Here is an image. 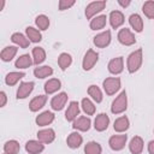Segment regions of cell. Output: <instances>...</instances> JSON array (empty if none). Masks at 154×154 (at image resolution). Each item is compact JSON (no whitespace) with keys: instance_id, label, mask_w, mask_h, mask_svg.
<instances>
[{"instance_id":"1","label":"cell","mask_w":154,"mask_h":154,"mask_svg":"<svg viewBox=\"0 0 154 154\" xmlns=\"http://www.w3.org/2000/svg\"><path fill=\"white\" fill-rule=\"evenodd\" d=\"M142 61H143V52H142V48H138V49L134 51L132 53H130L128 57V60H126L128 71L130 73L138 71L142 65Z\"/></svg>"},{"instance_id":"2","label":"cell","mask_w":154,"mask_h":154,"mask_svg":"<svg viewBox=\"0 0 154 154\" xmlns=\"http://www.w3.org/2000/svg\"><path fill=\"white\" fill-rule=\"evenodd\" d=\"M128 108V96H126V91L123 90L112 102L111 105V112L113 114H122L123 112H125Z\"/></svg>"},{"instance_id":"3","label":"cell","mask_w":154,"mask_h":154,"mask_svg":"<svg viewBox=\"0 0 154 154\" xmlns=\"http://www.w3.org/2000/svg\"><path fill=\"white\" fill-rule=\"evenodd\" d=\"M103 90L107 95H114L122 87V81L119 77H108L102 82Z\"/></svg>"},{"instance_id":"4","label":"cell","mask_w":154,"mask_h":154,"mask_svg":"<svg viewBox=\"0 0 154 154\" xmlns=\"http://www.w3.org/2000/svg\"><path fill=\"white\" fill-rule=\"evenodd\" d=\"M105 7H106V0H99V1H93L88 4L85 7L87 19H93V17L96 16L99 12H101Z\"/></svg>"},{"instance_id":"5","label":"cell","mask_w":154,"mask_h":154,"mask_svg":"<svg viewBox=\"0 0 154 154\" xmlns=\"http://www.w3.org/2000/svg\"><path fill=\"white\" fill-rule=\"evenodd\" d=\"M99 60V54L94 51V49H88L83 57V61H82V67L84 71H89L91 70L95 64Z\"/></svg>"},{"instance_id":"6","label":"cell","mask_w":154,"mask_h":154,"mask_svg":"<svg viewBox=\"0 0 154 154\" xmlns=\"http://www.w3.org/2000/svg\"><path fill=\"white\" fill-rule=\"evenodd\" d=\"M117 38L119 41V43L124 45V46H132L136 43V38H135V35L134 32L128 29V28H123L118 31V35H117Z\"/></svg>"},{"instance_id":"7","label":"cell","mask_w":154,"mask_h":154,"mask_svg":"<svg viewBox=\"0 0 154 154\" xmlns=\"http://www.w3.org/2000/svg\"><path fill=\"white\" fill-rule=\"evenodd\" d=\"M126 141H128V136L126 135H113L109 137L108 140V144L111 147L112 150H122L125 144H126Z\"/></svg>"},{"instance_id":"8","label":"cell","mask_w":154,"mask_h":154,"mask_svg":"<svg viewBox=\"0 0 154 154\" xmlns=\"http://www.w3.org/2000/svg\"><path fill=\"white\" fill-rule=\"evenodd\" d=\"M67 97L69 96H67V94L65 91L58 93L55 96H53L52 100H51V107H52V109L53 111H61L65 107L66 102H67Z\"/></svg>"},{"instance_id":"9","label":"cell","mask_w":154,"mask_h":154,"mask_svg":"<svg viewBox=\"0 0 154 154\" xmlns=\"http://www.w3.org/2000/svg\"><path fill=\"white\" fill-rule=\"evenodd\" d=\"M111 40H112L111 31L106 30V31H102V32L97 34L96 36H94L93 42L97 48H105L111 43Z\"/></svg>"},{"instance_id":"10","label":"cell","mask_w":154,"mask_h":154,"mask_svg":"<svg viewBox=\"0 0 154 154\" xmlns=\"http://www.w3.org/2000/svg\"><path fill=\"white\" fill-rule=\"evenodd\" d=\"M107 69L112 75L122 73L123 70H124V59H123V57H117V58L111 59L108 65H107Z\"/></svg>"},{"instance_id":"11","label":"cell","mask_w":154,"mask_h":154,"mask_svg":"<svg viewBox=\"0 0 154 154\" xmlns=\"http://www.w3.org/2000/svg\"><path fill=\"white\" fill-rule=\"evenodd\" d=\"M90 126H91V120L89 117H85V116H81L72 122V128L77 131H83V132L88 131Z\"/></svg>"},{"instance_id":"12","label":"cell","mask_w":154,"mask_h":154,"mask_svg":"<svg viewBox=\"0 0 154 154\" xmlns=\"http://www.w3.org/2000/svg\"><path fill=\"white\" fill-rule=\"evenodd\" d=\"M37 140L40 142H42L43 144H49L55 140V131L51 128L42 129V130L37 131Z\"/></svg>"},{"instance_id":"13","label":"cell","mask_w":154,"mask_h":154,"mask_svg":"<svg viewBox=\"0 0 154 154\" xmlns=\"http://www.w3.org/2000/svg\"><path fill=\"white\" fill-rule=\"evenodd\" d=\"M79 103L77 101H71L66 108V112H65V119L67 122H73L75 119L78 118L79 116Z\"/></svg>"},{"instance_id":"14","label":"cell","mask_w":154,"mask_h":154,"mask_svg":"<svg viewBox=\"0 0 154 154\" xmlns=\"http://www.w3.org/2000/svg\"><path fill=\"white\" fill-rule=\"evenodd\" d=\"M34 82H22L17 89V99H26L34 90Z\"/></svg>"},{"instance_id":"15","label":"cell","mask_w":154,"mask_h":154,"mask_svg":"<svg viewBox=\"0 0 154 154\" xmlns=\"http://www.w3.org/2000/svg\"><path fill=\"white\" fill-rule=\"evenodd\" d=\"M109 125V117L106 114V113H100L95 117V120H94V128L96 131H105L107 130Z\"/></svg>"},{"instance_id":"16","label":"cell","mask_w":154,"mask_h":154,"mask_svg":"<svg viewBox=\"0 0 154 154\" xmlns=\"http://www.w3.org/2000/svg\"><path fill=\"white\" fill-rule=\"evenodd\" d=\"M108 20H109V24H111V26H112L113 29H118L119 26H122V25L124 24L125 18H124V14H123L120 11L116 10V11H112V12L109 13Z\"/></svg>"},{"instance_id":"17","label":"cell","mask_w":154,"mask_h":154,"mask_svg":"<svg viewBox=\"0 0 154 154\" xmlns=\"http://www.w3.org/2000/svg\"><path fill=\"white\" fill-rule=\"evenodd\" d=\"M25 150L29 154H40L45 150V144L38 140H30L25 143Z\"/></svg>"},{"instance_id":"18","label":"cell","mask_w":154,"mask_h":154,"mask_svg":"<svg viewBox=\"0 0 154 154\" xmlns=\"http://www.w3.org/2000/svg\"><path fill=\"white\" fill-rule=\"evenodd\" d=\"M53 120H54V113H52L51 111H45L40 113L35 119L38 126H48L53 123Z\"/></svg>"},{"instance_id":"19","label":"cell","mask_w":154,"mask_h":154,"mask_svg":"<svg viewBox=\"0 0 154 154\" xmlns=\"http://www.w3.org/2000/svg\"><path fill=\"white\" fill-rule=\"evenodd\" d=\"M66 143H67V147L71 148V149H77L78 147H81V144L83 143V137L82 135L78 132V131H75V132H71L67 138H66Z\"/></svg>"},{"instance_id":"20","label":"cell","mask_w":154,"mask_h":154,"mask_svg":"<svg viewBox=\"0 0 154 154\" xmlns=\"http://www.w3.org/2000/svg\"><path fill=\"white\" fill-rule=\"evenodd\" d=\"M129 128H130V122H129V118L126 116H122L114 120L113 129L116 132H119V134L125 132Z\"/></svg>"},{"instance_id":"21","label":"cell","mask_w":154,"mask_h":154,"mask_svg":"<svg viewBox=\"0 0 154 154\" xmlns=\"http://www.w3.org/2000/svg\"><path fill=\"white\" fill-rule=\"evenodd\" d=\"M46 102H47L46 95H37L34 99H31V101L29 102V109L31 112H37L46 105Z\"/></svg>"},{"instance_id":"22","label":"cell","mask_w":154,"mask_h":154,"mask_svg":"<svg viewBox=\"0 0 154 154\" xmlns=\"http://www.w3.org/2000/svg\"><path fill=\"white\" fill-rule=\"evenodd\" d=\"M143 140L140 136H134L129 143V150L131 154H141L143 150Z\"/></svg>"},{"instance_id":"23","label":"cell","mask_w":154,"mask_h":154,"mask_svg":"<svg viewBox=\"0 0 154 154\" xmlns=\"http://www.w3.org/2000/svg\"><path fill=\"white\" fill-rule=\"evenodd\" d=\"M17 52H18V47H17V46H7V47H5V48L1 51V53H0V59H1L2 61H5V63H8V61H11V60L16 57Z\"/></svg>"},{"instance_id":"24","label":"cell","mask_w":154,"mask_h":154,"mask_svg":"<svg viewBox=\"0 0 154 154\" xmlns=\"http://www.w3.org/2000/svg\"><path fill=\"white\" fill-rule=\"evenodd\" d=\"M60 88H61V82H60L58 78H51V79H48V81L45 83V87H43L45 93H46L47 95L57 93Z\"/></svg>"},{"instance_id":"25","label":"cell","mask_w":154,"mask_h":154,"mask_svg":"<svg viewBox=\"0 0 154 154\" xmlns=\"http://www.w3.org/2000/svg\"><path fill=\"white\" fill-rule=\"evenodd\" d=\"M11 41H12L14 45H17L19 48H28L29 45H30L29 38H28L25 35L20 34V32H14V34H12V35H11Z\"/></svg>"},{"instance_id":"26","label":"cell","mask_w":154,"mask_h":154,"mask_svg":"<svg viewBox=\"0 0 154 154\" xmlns=\"http://www.w3.org/2000/svg\"><path fill=\"white\" fill-rule=\"evenodd\" d=\"M53 75V69L49 65H42V66H37L34 69V76L36 78L43 79L47 77H51Z\"/></svg>"},{"instance_id":"27","label":"cell","mask_w":154,"mask_h":154,"mask_svg":"<svg viewBox=\"0 0 154 154\" xmlns=\"http://www.w3.org/2000/svg\"><path fill=\"white\" fill-rule=\"evenodd\" d=\"M106 23H107V17L106 14H100V16H96L94 17L93 19H90V29L91 30H101L106 26Z\"/></svg>"},{"instance_id":"28","label":"cell","mask_w":154,"mask_h":154,"mask_svg":"<svg viewBox=\"0 0 154 154\" xmlns=\"http://www.w3.org/2000/svg\"><path fill=\"white\" fill-rule=\"evenodd\" d=\"M129 23H130V26L136 32H142V30H143V19H142V17L140 14L132 13L129 17Z\"/></svg>"},{"instance_id":"29","label":"cell","mask_w":154,"mask_h":154,"mask_svg":"<svg viewBox=\"0 0 154 154\" xmlns=\"http://www.w3.org/2000/svg\"><path fill=\"white\" fill-rule=\"evenodd\" d=\"M25 76V73L23 71H13V72H8L5 77V83L10 87L17 84L23 77Z\"/></svg>"},{"instance_id":"30","label":"cell","mask_w":154,"mask_h":154,"mask_svg":"<svg viewBox=\"0 0 154 154\" xmlns=\"http://www.w3.org/2000/svg\"><path fill=\"white\" fill-rule=\"evenodd\" d=\"M34 64L32 57H30L29 54H23L19 58H17V60L14 61V66L17 69H28Z\"/></svg>"},{"instance_id":"31","label":"cell","mask_w":154,"mask_h":154,"mask_svg":"<svg viewBox=\"0 0 154 154\" xmlns=\"http://www.w3.org/2000/svg\"><path fill=\"white\" fill-rule=\"evenodd\" d=\"M25 34H26V37L29 38L30 42H34V43H37L42 40V34L38 29L34 28V26H28L25 29Z\"/></svg>"},{"instance_id":"32","label":"cell","mask_w":154,"mask_h":154,"mask_svg":"<svg viewBox=\"0 0 154 154\" xmlns=\"http://www.w3.org/2000/svg\"><path fill=\"white\" fill-rule=\"evenodd\" d=\"M32 60L35 65H40L46 60V52L42 47H34L32 48Z\"/></svg>"},{"instance_id":"33","label":"cell","mask_w":154,"mask_h":154,"mask_svg":"<svg viewBox=\"0 0 154 154\" xmlns=\"http://www.w3.org/2000/svg\"><path fill=\"white\" fill-rule=\"evenodd\" d=\"M88 95H89L96 103H100V102L102 101V99H103L101 89H100L97 85H95V84H91V85L88 87Z\"/></svg>"},{"instance_id":"34","label":"cell","mask_w":154,"mask_h":154,"mask_svg":"<svg viewBox=\"0 0 154 154\" xmlns=\"http://www.w3.org/2000/svg\"><path fill=\"white\" fill-rule=\"evenodd\" d=\"M20 150V146L16 140L6 141L4 144V153L6 154H18Z\"/></svg>"},{"instance_id":"35","label":"cell","mask_w":154,"mask_h":154,"mask_svg":"<svg viewBox=\"0 0 154 154\" xmlns=\"http://www.w3.org/2000/svg\"><path fill=\"white\" fill-rule=\"evenodd\" d=\"M72 64V57L69 53H61L58 57V65L60 67L61 71H65L67 67H70V65Z\"/></svg>"},{"instance_id":"36","label":"cell","mask_w":154,"mask_h":154,"mask_svg":"<svg viewBox=\"0 0 154 154\" xmlns=\"http://www.w3.org/2000/svg\"><path fill=\"white\" fill-rule=\"evenodd\" d=\"M102 147L95 141H90L84 146V154H101Z\"/></svg>"},{"instance_id":"37","label":"cell","mask_w":154,"mask_h":154,"mask_svg":"<svg viewBox=\"0 0 154 154\" xmlns=\"http://www.w3.org/2000/svg\"><path fill=\"white\" fill-rule=\"evenodd\" d=\"M81 107H82L83 112H84L87 116H93V114L95 113V105H94V102H93L90 99H88V97L82 99V101H81Z\"/></svg>"},{"instance_id":"38","label":"cell","mask_w":154,"mask_h":154,"mask_svg":"<svg viewBox=\"0 0 154 154\" xmlns=\"http://www.w3.org/2000/svg\"><path fill=\"white\" fill-rule=\"evenodd\" d=\"M35 24L38 30H47L49 26V18L46 14H38L35 18Z\"/></svg>"},{"instance_id":"39","label":"cell","mask_w":154,"mask_h":154,"mask_svg":"<svg viewBox=\"0 0 154 154\" xmlns=\"http://www.w3.org/2000/svg\"><path fill=\"white\" fill-rule=\"evenodd\" d=\"M142 12L144 13V16L149 19H154V1L153 0H148L143 4L142 6Z\"/></svg>"},{"instance_id":"40","label":"cell","mask_w":154,"mask_h":154,"mask_svg":"<svg viewBox=\"0 0 154 154\" xmlns=\"http://www.w3.org/2000/svg\"><path fill=\"white\" fill-rule=\"evenodd\" d=\"M75 4H76L75 0H60L58 4V7H59V11H65V10H69L70 7H72Z\"/></svg>"},{"instance_id":"41","label":"cell","mask_w":154,"mask_h":154,"mask_svg":"<svg viewBox=\"0 0 154 154\" xmlns=\"http://www.w3.org/2000/svg\"><path fill=\"white\" fill-rule=\"evenodd\" d=\"M7 102V96L5 91H0V107H5Z\"/></svg>"},{"instance_id":"42","label":"cell","mask_w":154,"mask_h":154,"mask_svg":"<svg viewBox=\"0 0 154 154\" xmlns=\"http://www.w3.org/2000/svg\"><path fill=\"white\" fill-rule=\"evenodd\" d=\"M148 153L154 154V140L149 141V143H148Z\"/></svg>"},{"instance_id":"43","label":"cell","mask_w":154,"mask_h":154,"mask_svg":"<svg viewBox=\"0 0 154 154\" xmlns=\"http://www.w3.org/2000/svg\"><path fill=\"white\" fill-rule=\"evenodd\" d=\"M118 4H119L122 7L125 8V7H128V6L131 4V1H130V0H125V1H124V0H118Z\"/></svg>"},{"instance_id":"44","label":"cell","mask_w":154,"mask_h":154,"mask_svg":"<svg viewBox=\"0 0 154 154\" xmlns=\"http://www.w3.org/2000/svg\"><path fill=\"white\" fill-rule=\"evenodd\" d=\"M2 154H6V153H2Z\"/></svg>"}]
</instances>
